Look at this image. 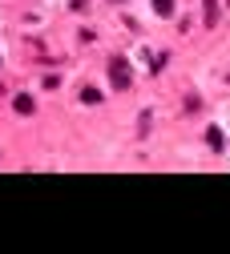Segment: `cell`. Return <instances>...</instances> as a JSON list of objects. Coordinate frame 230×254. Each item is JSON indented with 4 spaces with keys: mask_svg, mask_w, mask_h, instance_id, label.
<instances>
[{
    "mask_svg": "<svg viewBox=\"0 0 230 254\" xmlns=\"http://www.w3.org/2000/svg\"><path fill=\"white\" fill-rule=\"evenodd\" d=\"M12 105H16V113H32V97H28V93H20Z\"/></svg>",
    "mask_w": 230,
    "mask_h": 254,
    "instance_id": "cell-2",
    "label": "cell"
},
{
    "mask_svg": "<svg viewBox=\"0 0 230 254\" xmlns=\"http://www.w3.org/2000/svg\"><path fill=\"white\" fill-rule=\"evenodd\" d=\"M153 8H157L161 16H170V12H174V0H153Z\"/></svg>",
    "mask_w": 230,
    "mask_h": 254,
    "instance_id": "cell-3",
    "label": "cell"
},
{
    "mask_svg": "<svg viewBox=\"0 0 230 254\" xmlns=\"http://www.w3.org/2000/svg\"><path fill=\"white\" fill-rule=\"evenodd\" d=\"M81 101H85V105H97V101H101V93H97V89H85Z\"/></svg>",
    "mask_w": 230,
    "mask_h": 254,
    "instance_id": "cell-4",
    "label": "cell"
},
{
    "mask_svg": "<svg viewBox=\"0 0 230 254\" xmlns=\"http://www.w3.org/2000/svg\"><path fill=\"white\" fill-rule=\"evenodd\" d=\"M218 20V4H214V0H206V24H214Z\"/></svg>",
    "mask_w": 230,
    "mask_h": 254,
    "instance_id": "cell-5",
    "label": "cell"
},
{
    "mask_svg": "<svg viewBox=\"0 0 230 254\" xmlns=\"http://www.w3.org/2000/svg\"><path fill=\"white\" fill-rule=\"evenodd\" d=\"M109 73H113V85H117V89H129V65H125L121 57L109 65Z\"/></svg>",
    "mask_w": 230,
    "mask_h": 254,
    "instance_id": "cell-1",
    "label": "cell"
},
{
    "mask_svg": "<svg viewBox=\"0 0 230 254\" xmlns=\"http://www.w3.org/2000/svg\"><path fill=\"white\" fill-rule=\"evenodd\" d=\"M206 141H210L214 149H222V133H218V129H206Z\"/></svg>",
    "mask_w": 230,
    "mask_h": 254,
    "instance_id": "cell-6",
    "label": "cell"
}]
</instances>
